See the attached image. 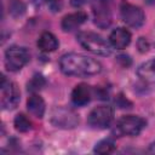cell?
Instances as JSON below:
<instances>
[{
  "label": "cell",
  "mask_w": 155,
  "mask_h": 155,
  "mask_svg": "<svg viewBox=\"0 0 155 155\" xmlns=\"http://www.w3.org/2000/svg\"><path fill=\"white\" fill-rule=\"evenodd\" d=\"M59 68L65 75L78 78L93 76L102 70V65L97 59L75 52L63 54L59 59Z\"/></svg>",
  "instance_id": "cell-1"
},
{
  "label": "cell",
  "mask_w": 155,
  "mask_h": 155,
  "mask_svg": "<svg viewBox=\"0 0 155 155\" xmlns=\"http://www.w3.org/2000/svg\"><path fill=\"white\" fill-rule=\"evenodd\" d=\"M78 41L85 50L98 56H109L111 52L108 41L93 31H80L78 34Z\"/></svg>",
  "instance_id": "cell-2"
},
{
  "label": "cell",
  "mask_w": 155,
  "mask_h": 155,
  "mask_svg": "<svg viewBox=\"0 0 155 155\" xmlns=\"http://www.w3.org/2000/svg\"><path fill=\"white\" fill-rule=\"evenodd\" d=\"M147 126V121L137 115L122 116L114 127V133L117 137L122 136H137Z\"/></svg>",
  "instance_id": "cell-3"
},
{
  "label": "cell",
  "mask_w": 155,
  "mask_h": 155,
  "mask_svg": "<svg viewBox=\"0 0 155 155\" xmlns=\"http://www.w3.org/2000/svg\"><path fill=\"white\" fill-rule=\"evenodd\" d=\"M51 124L57 128L70 130L79 125L78 114L65 107H56L51 111Z\"/></svg>",
  "instance_id": "cell-4"
},
{
  "label": "cell",
  "mask_w": 155,
  "mask_h": 155,
  "mask_svg": "<svg viewBox=\"0 0 155 155\" xmlns=\"http://www.w3.org/2000/svg\"><path fill=\"white\" fill-rule=\"evenodd\" d=\"M30 54L25 47L10 46L5 52V68L8 71H18L29 62Z\"/></svg>",
  "instance_id": "cell-5"
},
{
  "label": "cell",
  "mask_w": 155,
  "mask_h": 155,
  "mask_svg": "<svg viewBox=\"0 0 155 155\" xmlns=\"http://www.w3.org/2000/svg\"><path fill=\"white\" fill-rule=\"evenodd\" d=\"M114 117V110L109 105H98L93 108L88 116L87 124L96 130H104L110 126Z\"/></svg>",
  "instance_id": "cell-6"
},
{
  "label": "cell",
  "mask_w": 155,
  "mask_h": 155,
  "mask_svg": "<svg viewBox=\"0 0 155 155\" xmlns=\"http://www.w3.org/2000/svg\"><path fill=\"white\" fill-rule=\"evenodd\" d=\"M1 107L5 110L15 109L19 102V90L17 85L10 80H7L4 75L1 76Z\"/></svg>",
  "instance_id": "cell-7"
},
{
  "label": "cell",
  "mask_w": 155,
  "mask_h": 155,
  "mask_svg": "<svg viewBox=\"0 0 155 155\" xmlns=\"http://www.w3.org/2000/svg\"><path fill=\"white\" fill-rule=\"evenodd\" d=\"M121 19L132 28H139L145 21V15L139 6H136L130 2H122L120 6Z\"/></svg>",
  "instance_id": "cell-8"
},
{
  "label": "cell",
  "mask_w": 155,
  "mask_h": 155,
  "mask_svg": "<svg viewBox=\"0 0 155 155\" xmlns=\"http://www.w3.org/2000/svg\"><path fill=\"white\" fill-rule=\"evenodd\" d=\"M111 0H94L93 2V19L99 28H107L111 23Z\"/></svg>",
  "instance_id": "cell-9"
},
{
  "label": "cell",
  "mask_w": 155,
  "mask_h": 155,
  "mask_svg": "<svg viewBox=\"0 0 155 155\" xmlns=\"http://www.w3.org/2000/svg\"><path fill=\"white\" fill-rule=\"evenodd\" d=\"M109 41L113 47L122 50L127 47L131 42V33L125 28H116L109 35Z\"/></svg>",
  "instance_id": "cell-10"
},
{
  "label": "cell",
  "mask_w": 155,
  "mask_h": 155,
  "mask_svg": "<svg viewBox=\"0 0 155 155\" xmlns=\"http://www.w3.org/2000/svg\"><path fill=\"white\" fill-rule=\"evenodd\" d=\"M92 97V88L87 84H79L74 87L71 92V102L75 105H85L91 101Z\"/></svg>",
  "instance_id": "cell-11"
},
{
  "label": "cell",
  "mask_w": 155,
  "mask_h": 155,
  "mask_svg": "<svg viewBox=\"0 0 155 155\" xmlns=\"http://www.w3.org/2000/svg\"><path fill=\"white\" fill-rule=\"evenodd\" d=\"M86 19H87V15L84 11H78V12L69 13V15L64 16L61 25L64 31H71V30L79 28L82 23H85Z\"/></svg>",
  "instance_id": "cell-12"
},
{
  "label": "cell",
  "mask_w": 155,
  "mask_h": 155,
  "mask_svg": "<svg viewBox=\"0 0 155 155\" xmlns=\"http://www.w3.org/2000/svg\"><path fill=\"white\" fill-rule=\"evenodd\" d=\"M137 75L145 84L155 85V58L140 64L137 69Z\"/></svg>",
  "instance_id": "cell-13"
},
{
  "label": "cell",
  "mask_w": 155,
  "mask_h": 155,
  "mask_svg": "<svg viewBox=\"0 0 155 155\" xmlns=\"http://www.w3.org/2000/svg\"><path fill=\"white\" fill-rule=\"evenodd\" d=\"M27 109L33 116L38 119H42L45 115V110H46L45 102L39 94L33 93L27 101Z\"/></svg>",
  "instance_id": "cell-14"
},
{
  "label": "cell",
  "mask_w": 155,
  "mask_h": 155,
  "mask_svg": "<svg viewBox=\"0 0 155 155\" xmlns=\"http://www.w3.org/2000/svg\"><path fill=\"white\" fill-rule=\"evenodd\" d=\"M58 45L57 38L50 31H44L38 39V47L42 52H53L56 48H58Z\"/></svg>",
  "instance_id": "cell-15"
},
{
  "label": "cell",
  "mask_w": 155,
  "mask_h": 155,
  "mask_svg": "<svg viewBox=\"0 0 155 155\" xmlns=\"http://www.w3.org/2000/svg\"><path fill=\"white\" fill-rule=\"evenodd\" d=\"M115 149V143L113 139L110 138H107V139H102L99 140L94 148H93V151L97 153V154H109L111 151H114Z\"/></svg>",
  "instance_id": "cell-16"
},
{
  "label": "cell",
  "mask_w": 155,
  "mask_h": 155,
  "mask_svg": "<svg viewBox=\"0 0 155 155\" xmlns=\"http://www.w3.org/2000/svg\"><path fill=\"white\" fill-rule=\"evenodd\" d=\"M7 7L12 17H19L25 12V5L22 0H7Z\"/></svg>",
  "instance_id": "cell-17"
},
{
  "label": "cell",
  "mask_w": 155,
  "mask_h": 155,
  "mask_svg": "<svg viewBox=\"0 0 155 155\" xmlns=\"http://www.w3.org/2000/svg\"><path fill=\"white\" fill-rule=\"evenodd\" d=\"M13 125L15 128L19 132H28L31 130V121L24 114H18L13 120Z\"/></svg>",
  "instance_id": "cell-18"
},
{
  "label": "cell",
  "mask_w": 155,
  "mask_h": 155,
  "mask_svg": "<svg viewBox=\"0 0 155 155\" xmlns=\"http://www.w3.org/2000/svg\"><path fill=\"white\" fill-rule=\"evenodd\" d=\"M45 85H46L45 78H44L42 75H40V74H35V75L29 80V82L27 84V88H28V91H30V92H36V91H40Z\"/></svg>",
  "instance_id": "cell-19"
},
{
  "label": "cell",
  "mask_w": 155,
  "mask_h": 155,
  "mask_svg": "<svg viewBox=\"0 0 155 155\" xmlns=\"http://www.w3.org/2000/svg\"><path fill=\"white\" fill-rule=\"evenodd\" d=\"M138 48H139L140 52H145V51H148V48H149V44H148V41H147L144 38H140V39L138 40Z\"/></svg>",
  "instance_id": "cell-20"
},
{
  "label": "cell",
  "mask_w": 155,
  "mask_h": 155,
  "mask_svg": "<svg viewBox=\"0 0 155 155\" xmlns=\"http://www.w3.org/2000/svg\"><path fill=\"white\" fill-rule=\"evenodd\" d=\"M73 6H81L84 4V0H70Z\"/></svg>",
  "instance_id": "cell-21"
},
{
  "label": "cell",
  "mask_w": 155,
  "mask_h": 155,
  "mask_svg": "<svg viewBox=\"0 0 155 155\" xmlns=\"http://www.w3.org/2000/svg\"><path fill=\"white\" fill-rule=\"evenodd\" d=\"M35 2H38V4H44V2H50L51 0H34Z\"/></svg>",
  "instance_id": "cell-22"
},
{
  "label": "cell",
  "mask_w": 155,
  "mask_h": 155,
  "mask_svg": "<svg viewBox=\"0 0 155 155\" xmlns=\"http://www.w3.org/2000/svg\"><path fill=\"white\" fill-rule=\"evenodd\" d=\"M150 151H151V153H155V142L151 144V147H150Z\"/></svg>",
  "instance_id": "cell-23"
}]
</instances>
